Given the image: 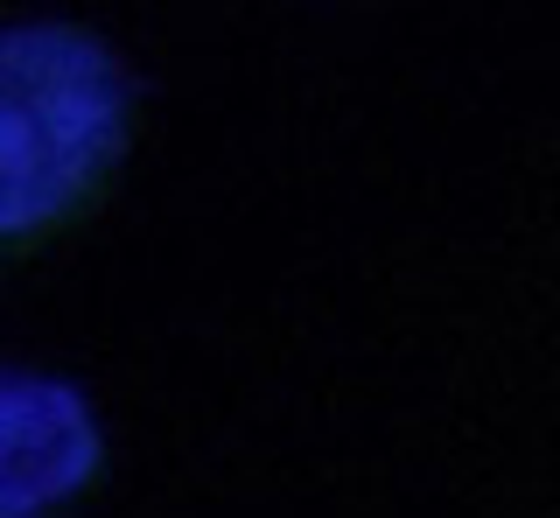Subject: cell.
Masks as SVG:
<instances>
[{
    "mask_svg": "<svg viewBox=\"0 0 560 518\" xmlns=\"http://www.w3.org/2000/svg\"><path fill=\"white\" fill-rule=\"evenodd\" d=\"M133 133V78L78 22L0 28V246L92 211Z\"/></svg>",
    "mask_w": 560,
    "mask_h": 518,
    "instance_id": "1",
    "label": "cell"
},
{
    "mask_svg": "<svg viewBox=\"0 0 560 518\" xmlns=\"http://www.w3.org/2000/svg\"><path fill=\"white\" fill-rule=\"evenodd\" d=\"M98 421L78 386L0 372V518H49L98 476Z\"/></svg>",
    "mask_w": 560,
    "mask_h": 518,
    "instance_id": "2",
    "label": "cell"
}]
</instances>
